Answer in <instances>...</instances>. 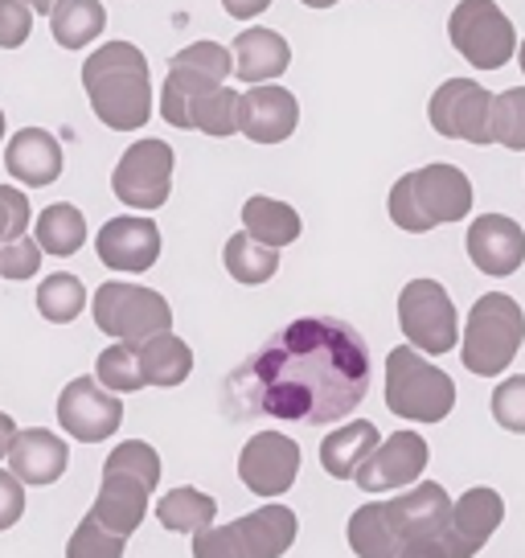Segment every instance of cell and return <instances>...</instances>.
I'll use <instances>...</instances> for the list:
<instances>
[{"label":"cell","instance_id":"obj_1","mask_svg":"<svg viewBox=\"0 0 525 558\" xmlns=\"http://www.w3.org/2000/svg\"><path fill=\"white\" fill-rule=\"evenodd\" d=\"M234 390L251 411L283 423H337L366 399L369 349L345 320L304 316L251 357Z\"/></svg>","mask_w":525,"mask_h":558},{"label":"cell","instance_id":"obj_2","mask_svg":"<svg viewBox=\"0 0 525 558\" xmlns=\"http://www.w3.org/2000/svg\"><path fill=\"white\" fill-rule=\"evenodd\" d=\"M83 87L90 111L111 132H141L152 116V74L148 58L132 41H107L83 62Z\"/></svg>","mask_w":525,"mask_h":558},{"label":"cell","instance_id":"obj_3","mask_svg":"<svg viewBox=\"0 0 525 558\" xmlns=\"http://www.w3.org/2000/svg\"><path fill=\"white\" fill-rule=\"evenodd\" d=\"M386 209H390V218H394L399 230L427 234V230L468 218V209H473V181H468L464 169L436 160L427 169L399 177Z\"/></svg>","mask_w":525,"mask_h":558},{"label":"cell","instance_id":"obj_4","mask_svg":"<svg viewBox=\"0 0 525 558\" xmlns=\"http://www.w3.org/2000/svg\"><path fill=\"white\" fill-rule=\"evenodd\" d=\"M386 407L406 423H443L455 407V383L411 345L386 353Z\"/></svg>","mask_w":525,"mask_h":558},{"label":"cell","instance_id":"obj_5","mask_svg":"<svg viewBox=\"0 0 525 558\" xmlns=\"http://www.w3.org/2000/svg\"><path fill=\"white\" fill-rule=\"evenodd\" d=\"M525 341V313L522 304L505 292H489L473 304L464 325V366L476 378L505 374Z\"/></svg>","mask_w":525,"mask_h":558},{"label":"cell","instance_id":"obj_6","mask_svg":"<svg viewBox=\"0 0 525 558\" xmlns=\"http://www.w3.org/2000/svg\"><path fill=\"white\" fill-rule=\"evenodd\" d=\"M90 316L99 332L115 337L123 345H144L148 337H160V332L173 329V308L169 300L152 292V288H141V283H120L111 279L103 283L95 300H90Z\"/></svg>","mask_w":525,"mask_h":558},{"label":"cell","instance_id":"obj_7","mask_svg":"<svg viewBox=\"0 0 525 558\" xmlns=\"http://www.w3.org/2000/svg\"><path fill=\"white\" fill-rule=\"evenodd\" d=\"M448 37L476 70H501L517 53L513 21L501 13L497 0H460L448 17Z\"/></svg>","mask_w":525,"mask_h":558},{"label":"cell","instance_id":"obj_8","mask_svg":"<svg viewBox=\"0 0 525 558\" xmlns=\"http://www.w3.org/2000/svg\"><path fill=\"white\" fill-rule=\"evenodd\" d=\"M399 325L415 353L443 357L460 341V316H455L452 296L436 279H411L399 296Z\"/></svg>","mask_w":525,"mask_h":558},{"label":"cell","instance_id":"obj_9","mask_svg":"<svg viewBox=\"0 0 525 558\" xmlns=\"http://www.w3.org/2000/svg\"><path fill=\"white\" fill-rule=\"evenodd\" d=\"M111 190L123 206L160 209L173 193V148L164 140H136L115 165Z\"/></svg>","mask_w":525,"mask_h":558},{"label":"cell","instance_id":"obj_10","mask_svg":"<svg viewBox=\"0 0 525 558\" xmlns=\"http://www.w3.org/2000/svg\"><path fill=\"white\" fill-rule=\"evenodd\" d=\"M489 107L492 95L476 78H448L427 104V120L439 136L489 144Z\"/></svg>","mask_w":525,"mask_h":558},{"label":"cell","instance_id":"obj_11","mask_svg":"<svg viewBox=\"0 0 525 558\" xmlns=\"http://www.w3.org/2000/svg\"><path fill=\"white\" fill-rule=\"evenodd\" d=\"M58 423L83 444H103L123 423V402L120 395H111L83 374V378L66 383V390L58 395Z\"/></svg>","mask_w":525,"mask_h":558},{"label":"cell","instance_id":"obj_12","mask_svg":"<svg viewBox=\"0 0 525 558\" xmlns=\"http://www.w3.org/2000/svg\"><path fill=\"white\" fill-rule=\"evenodd\" d=\"M230 70H234V58H230V50L218 46V41H193V46H185L181 53H173L169 78H164V90H160V116L169 120L190 95L222 87L230 78Z\"/></svg>","mask_w":525,"mask_h":558},{"label":"cell","instance_id":"obj_13","mask_svg":"<svg viewBox=\"0 0 525 558\" xmlns=\"http://www.w3.org/2000/svg\"><path fill=\"white\" fill-rule=\"evenodd\" d=\"M431 460V448L419 432H394L382 439L362 469L353 472V481L362 485V493H394V488L415 485Z\"/></svg>","mask_w":525,"mask_h":558},{"label":"cell","instance_id":"obj_14","mask_svg":"<svg viewBox=\"0 0 525 558\" xmlns=\"http://www.w3.org/2000/svg\"><path fill=\"white\" fill-rule=\"evenodd\" d=\"M300 476V448L296 439L283 432H259L246 439L243 456H239V481L259 497H280L296 485Z\"/></svg>","mask_w":525,"mask_h":558},{"label":"cell","instance_id":"obj_15","mask_svg":"<svg viewBox=\"0 0 525 558\" xmlns=\"http://www.w3.org/2000/svg\"><path fill=\"white\" fill-rule=\"evenodd\" d=\"M505 522V501L501 493L489 485L468 488L460 501H452V518H448V555L452 558H476L485 550V542L497 534V525Z\"/></svg>","mask_w":525,"mask_h":558},{"label":"cell","instance_id":"obj_16","mask_svg":"<svg viewBox=\"0 0 525 558\" xmlns=\"http://www.w3.org/2000/svg\"><path fill=\"white\" fill-rule=\"evenodd\" d=\"M386 513L394 522L399 542H443L448 538V518H452V497L448 488L427 481L411 493H399L394 501H386Z\"/></svg>","mask_w":525,"mask_h":558},{"label":"cell","instance_id":"obj_17","mask_svg":"<svg viewBox=\"0 0 525 558\" xmlns=\"http://www.w3.org/2000/svg\"><path fill=\"white\" fill-rule=\"evenodd\" d=\"M95 251H99V263L111 267V271H132L141 276L152 263L160 259V227L152 218H111L99 239H95Z\"/></svg>","mask_w":525,"mask_h":558},{"label":"cell","instance_id":"obj_18","mask_svg":"<svg viewBox=\"0 0 525 558\" xmlns=\"http://www.w3.org/2000/svg\"><path fill=\"white\" fill-rule=\"evenodd\" d=\"M300 123V104L292 90L262 83L239 95V132L255 144H283L296 132Z\"/></svg>","mask_w":525,"mask_h":558},{"label":"cell","instance_id":"obj_19","mask_svg":"<svg viewBox=\"0 0 525 558\" xmlns=\"http://www.w3.org/2000/svg\"><path fill=\"white\" fill-rule=\"evenodd\" d=\"M468 255L485 276H513L525 263V230L505 214H480L468 227Z\"/></svg>","mask_w":525,"mask_h":558},{"label":"cell","instance_id":"obj_20","mask_svg":"<svg viewBox=\"0 0 525 558\" xmlns=\"http://www.w3.org/2000/svg\"><path fill=\"white\" fill-rule=\"evenodd\" d=\"M9 472L17 476L21 485H53V481H62V472L71 464V448H66V439L46 432V427H25L17 436L9 439Z\"/></svg>","mask_w":525,"mask_h":558},{"label":"cell","instance_id":"obj_21","mask_svg":"<svg viewBox=\"0 0 525 558\" xmlns=\"http://www.w3.org/2000/svg\"><path fill=\"white\" fill-rule=\"evenodd\" d=\"M148 493L152 488L144 485L141 476H127L120 469H103V481H99V497L90 506V518L120 534V538H132L141 530L144 513H148Z\"/></svg>","mask_w":525,"mask_h":558},{"label":"cell","instance_id":"obj_22","mask_svg":"<svg viewBox=\"0 0 525 558\" xmlns=\"http://www.w3.org/2000/svg\"><path fill=\"white\" fill-rule=\"evenodd\" d=\"M230 534H234L239 558H283L288 546L300 534V518L296 509L271 501V506H262L255 513L239 518V522H230Z\"/></svg>","mask_w":525,"mask_h":558},{"label":"cell","instance_id":"obj_23","mask_svg":"<svg viewBox=\"0 0 525 558\" xmlns=\"http://www.w3.org/2000/svg\"><path fill=\"white\" fill-rule=\"evenodd\" d=\"M4 169L29 190H46L62 177V144L46 128H21L4 148Z\"/></svg>","mask_w":525,"mask_h":558},{"label":"cell","instance_id":"obj_24","mask_svg":"<svg viewBox=\"0 0 525 558\" xmlns=\"http://www.w3.org/2000/svg\"><path fill=\"white\" fill-rule=\"evenodd\" d=\"M288 66H292V46L276 29H243L234 37V74L251 87L280 78Z\"/></svg>","mask_w":525,"mask_h":558},{"label":"cell","instance_id":"obj_25","mask_svg":"<svg viewBox=\"0 0 525 558\" xmlns=\"http://www.w3.org/2000/svg\"><path fill=\"white\" fill-rule=\"evenodd\" d=\"M173 128H197L206 136H234L239 132V90L227 83L210 90H197L169 116Z\"/></svg>","mask_w":525,"mask_h":558},{"label":"cell","instance_id":"obj_26","mask_svg":"<svg viewBox=\"0 0 525 558\" xmlns=\"http://www.w3.org/2000/svg\"><path fill=\"white\" fill-rule=\"evenodd\" d=\"M378 444H382V432L369 418L345 423V427L329 432L325 444H320V469L329 472L333 481H353V472L366 464Z\"/></svg>","mask_w":525,"mask_h":558},{"label":"cell","instance_id":"obj_27","mask_svg":"<svg viewBox=\"0 0 525 558\" xmlns=\"http://www.w3.org/2000/svg\"><path fill=\"white\" fill-rule=\"evenodd\" d=\"M144 386H181L193 374V349L176 332H160L136 345Z\"/></svg>","mask_w":525,"mask_h":558},{"label":"cell","instance_id":"obj_28","mask_svg":"<svg viewBox=\"0 0 525 558\" xmlns=\"http://www.w3.org/2000/svg\"><path fill=\"white\" fill-rule=\"evenodd\" d=\"M243 227L246 234L255 239V243L271 246V251H280V246L296 243L300 239V214L288 202H280V197H246L243 206Z\"/></svg>","mask_w":525,"mask_h":558},{"label":"cell","instance_id":"obj_29","mask_svg":"<svg viewBox=\"0 0 525 558\" xmlns=\"http://www.w3.org/2000/svg\"><path fill=\"white\" fill-rule=\"evenodd\" d=\"M34 243L46 255H53V259H71L74 251H83V243H87V218H83V209L71 206V202L46 206L37 214Z\"/></svg>","mask_w":525,"mask_h":558},{"label":"cell","instance_id":"obj_30","mask_svg":"<svg viewBox=\"0 0 525 558\" xmlns=\"http://www.w3.org/2000/svg\"><path fill=\"white\" fill-rule=\"evenodd\" d=\"M50 29L62 50H83L107 29V9L99 0H58L50 13Z\"/></svg>","mask_w":525,"mask_h":558},{"label":"cell","instance_id":"obj_31","mask_svg":"<svg viewBox=\"0 0 525 558\" xmlns=\"http://www.w3.org/2000/svg\"><path fill=\"white\" fill-rule=\"evenodd\" d=\"M350 550L357 558H399L403 542L386 513V501H369L350 518Z\"/></svg>","mask_w":525,"mask_h":558},{"label":"cell","instance_id":"obj_32","mask_svg":"<svg viewBox=\"0 0 525 558\" xmlns=\"http://www.w3.org/2000/svg\"><path fill=\"white\" fill-rule=\"evenodd\" d=\"M213 518H218V501L193 485L173 488L157 501V522L173 534H197V530L213 525Z\"/></svg>","mask_w":525,"mask_h":558},{"label":"cell","instance_id":"obj_33","mask_svg":"<svg viewBox=\"0 0 525 558\" xmlns=\"http://www.w3.org/2000/svg\"><path fill=\"white\" fill-rule=\"evenodd\" d=\"M222 263H227L230 279H239L246 288H259V283H267V279L280 271V251L255 243L243 230V234H230L227 251H222Z\"/></svg>","mask_w":525,"mask_h":558},{"label":"cell","instance_id":"obj_34","mask_svg":"<svg viewBox=\"0 0 525 558\" xmlns=\"http://www.w3.org/2000/svg\"><path fill=\"white\" fill-rule=\"evenodd\" d=\"M83 304H87V288L71 271H53L37 283V313L50 325H71L74 316L83 313Z\"/></svg>","mask_w":525,"mask_h":558},{"label":"cell","instance_id":"obj_35","mask_svg":"<svg viewBox=\"0 0 525 558\" xmlns=\"http://www.w3.org/2000/svg\"><path fill=\"white\" fill-rule=\"evenodd\" d=\"M489 144H501L509 153H525V87H509L501 95H492Z\"/></svg>","mask_w":525,"mask_h":558},{"label":"cell","instance_id":"obj_36","mask_svg":"<svg viewBox=\"0 0 525 558\" xmlns=\"http://www.w3.org/2000/svg\"><path fill=\"white\" fill-rule=\"evenodd\" d=\"M95 383L111 390V395H136L144 390V374H141V357H136V345H107L95 362Z\"/></svg>","mask_w":525,"mask_h":558},{"label":"cell","instance_id":"obj_37","mask_svg":"<svg viewBox=\"0 0 525 558\" xmlns=\"http://www.w3.org/2000/svg\"><path fill=\"white\" fill-rule=\"evenodd\" d=\"M103 469H120L127 476H141L148 488L160 485V456L152 444H144V439H123L115 452L103 460Z\"/></svg>","mask_w":525,"mask_h":558},{"label":"cell","instance_id":"obj_38","mask_svg":"<svg viewBox=\"0 0 525 558\" xmlns=\"http://www.w3.org/2000/svg\"><path fill=\"white\" fill-rule=\"evenodd\" d=\"M123 546H127V538L103 530V525L87 513V518L78 522V530L71 534V542H66V558H123Z\"/></svg>","mask_w":525,"mask_h":558},{"label":"cell","instance_id":"obj_39","mask_svg":"<svg viewBox=\"0 0 525 558\" xmlns=\"http://www.w3.org/2000/svg\"><path fill=\"white\" fill-rule=\"evenodd\" d=\"M492 418L505 427V432H517L525 436V374H513L505 383L492 390Z\"/></svg>","mask_w":525,"mask_h":558},{"label":"cell","instance_id":"obj_40","mask_svg":"<svg viewBox=\"0 0 525 558\" xmlns=\"http://www.w3.org/2000/svg\"><path fill=\"white\" fill-rule=\"evenodd\" d=\"M37 267H41V246L29 234L0 243V276L4 279H34Z\"/></svg>","mask_w":525,"mask_h":558},{"label":"cell","instance_id":"obj_41","mask_svg":"<svg viewBox=\"0 0 525 558\" xmlns=\"http://www.w3.org/2000/svg\"><path fill=\"white\" fill-rule=\"evenodd\" d=\"M29 218H34L29 197L21 190H13V185H0V243L21 239L29 230Z\"/></svg>","mask_w":525,"mask_h":558},{"label":"cell","instance_id":"obj_42","mask_svg":"<svg viewBox=\"0 0 525 558\" xmlns=\"http://www.w3.org/2000/svg\"><path fill=\"white\" fill-rule=\"evenodd\" d=\"M34 34V13L25 0H0V50H17Z\"/></svg>","mask_w":525,"mask_h":558},{"label":"cell","instance_id":"obj_43","mask_svg":"<svg viewBox=\"0 0 525 558\" xmlns=\"http://www.w3.org/2000/svg\"><path fill=\"white\" fill-rule=\"evenodd\" d=\"M193 558H239L230 525H206L193 534Z\"/></svg>","mask_w":525,"mask_h":558},{"label":"cell","instance_id":"obj_44","mask_svg":"<svg viewBox=\"0 0 525 558\" xmlns=\"http://www.w3.org/2000/svg\"><path fill=\"white\" fill-rule=\"evenodd\" d=\"M25 513V485L9 469H0V534L13 530Z\"/></svg>","mask_w":525,"mask_h":558},{"label":"cell","instance_id":"obj_45","mask_svg":"<svg viewBox=\"0 0 525 558\" xmlns=\"http://www.w3.org/2000/svg\"><path fill=\"white\" fill-rule=\"evenodd\" d=\"M271 0H222V9H227L234 21H251V17H259L262 9H267Z\"/></svg>","mask_w":525,"mask_h":558},{"label":"cell","instance_id":"obj_46","mask_svg":"<svg viewBox=\"0 0 525 558\" xmlns=\"http://www.w3.org/2000/svg\"><path fill=\"white\" fill-rule=\"evenodd\" d=\"M399 558H452L448 555V546L443 542H406Z\"/></svg>","mask_w":525,"mask_h":558},{"label":"cell","instance_id":"obj_47","mask_svg":"<svg viewBox=\"0 0 525 558\" xmlns=\"http://www.w3.org/2000/svg\"><path fill=\"white\" fill-rule=\"evenodd\" d=\"M17 436V423L0 411V460H4V452H9V439Z\"/></svg>","mask_w":525,"mask_h":558},{"label":"cell","instance_id":"obj_48","mask_svg":"<svg viewBox=\"0 0 525 558\" xmlns=\"http://www.w3.org/2000/svg\"><path fill=\"white\" fill-rule=\"evenodd\" d=\"M53 4H58V0H25V9H29V13H46V17L53 13Z\"/></svg>","mask_w":525,"mask_h":558},{"label":"cell","instance_id":"obj_49","mask_svg":"<svg viewBox=\"0 0 525 558\" xmlns=\"http://www.w3.org/2000/svg\"><path fill=\"white\" fill-rule=\"evenodd\" d=\"M300 4H308V9H333L337 0H300Z\"/></svg>","mask_w":525,"mask_h":558},{"label":"cell","instance_id":"obj_50","mask_svg":"<svg viewBox=\"0 0 525 558\" xmlns=\"http://www.w3.org/2000/svg\"><path fill=\"white\" fill-rule=\"evenodd\" d=\"M0 140H4V111H0Z\"/></svg>","mask_w":525,"mask_h":558},{"label":"cell","instance_id":"obj_51","mask_svg":"<svg viewBox=\"0 0 525 558\" xmlns=\"http://www.w3.org/2000/svg\"><path fill=\"white\" fill-rule=\"evenodd\" d=\"M517 58H522V70H525V46H522V50H517Z\"/></svg>","mask_w":525,"mask_h":558}]
</instances>
